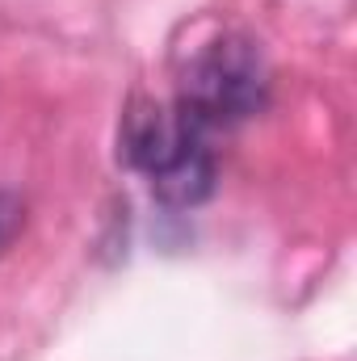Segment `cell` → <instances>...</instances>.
Returning a JSON list of instances; mask_svg holds the SVG:
<instances>
[{
	"label": "cell",
	"instance_id": "cell-1",
	"mask_svg": "<svg viewBox=\"0 0 357 361\" xmlns=\"http://www.w3.org/2000/svg\"><path fill=\"white\" fill-rule=\"evenodd\" d=\"M265 63L248 38H219L210 42L185 72L181 109L202 126L214 130L223 122H240L265 105Z\"/></svg>",
	"mask_w": 357,
	"mask_h": 361
},
{
	"label": "cell",
	"instance_id": "cell-2",
	"mask_svg": "<svg viewBox=\"0 0 357 361\" xmlns=\"http://www.w3.org/2000/svg\"><path fill=\"white\" fill-rule=\"evenodd\" d=\"M152 193L164 206H181V210L206 202L214 193V156H210L206 139L185 143L164 169H156L152 173Z\"/></svg>",
	"mask_w": 357,
	"mask_h": 361
},
{
	"label": "cell",
	"instance_id": "cell-3",
	"mask_svg": "<svg viewBox=\"0 0 357 361\" xmlns=\"http://www.w3.org/2000/svg\"><path fill=\"white\" fill-rule=\"evenodd\" d=\"M21 223H25V206L8 193V189H0V252L17 240V231H21Z\"/></svg>",
	"mask_w": 357,
	"mask_h": 361
}]
</instances>
